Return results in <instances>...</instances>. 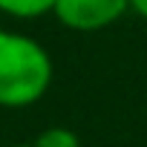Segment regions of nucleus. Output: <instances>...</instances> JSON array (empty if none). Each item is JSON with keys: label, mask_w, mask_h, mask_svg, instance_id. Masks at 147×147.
<instances>
[{"label": "nucleus", "mask_w": 147, "mask_h": 147, "mask_svg": "<svg viewBox=\"0 0 147 147\" xmlns=\"http://www.w3.org/2000/svg\"><path fill=\"white\" fill-rule=\"evenodd\" d=\"M130 12V0H55L52 18L69 32H101Z\"/></svg>", "instance_id": "obj_2"}, {"label": "nucleus", "mask_w": 147, "mask_h": 147, "mask_svg": "<svg viewBox=\"0 0 147 147\" xmlns=\"http://www.w3.org/2000/svg\"><path fill=\"white\" fill-rule=\"evenodd\" d=\"M130 12H136L141 20H147V0H130Z\"/></svg>", "instance_id": "obj_5"}, {"label": "nucleus", "mask_w": 147, "mask_h": 147, "mask_svg": "<svg viewBox=\"0 0 147 147\" xmlns=\"http://www.w3.org/2000/svg\"><path fill=\"white\" fill-rule=\"evenodd\" d=\"M32 147H81V138H78L75 130H69L63 124H52V127L38 133Z\"/></svg>", "instance_id": "obj_4"}, {"label": "nucleus", "mask_w": 147, "mask_h": 147, "mask_svg": "<svg viewBox=\"0 0 147 147\" xmlns=\"http://www.w3.org/2000/svg\"><path fill=\"white\" fill-rule=\"evenodd\" d=\"M55 75L49 49L32 35L0 26V107L26 110L38 104Z\"/></svg>", "instance_id": "obj_1"}, {"label": "nucleus", "mask_w": 147, "mask_h": 147, "mask_svg": "<svg viewBox=\"0 0 147 147\" xmlns=\"http://www.w3.org/2000/svg\"><path fill=\"white\" fill-rule=\"evenodd\" d=\"M9 147H32V144H9Z\"/></svg>", "instance_id": "obj_6"}, {"label": "nucleus", "mask_w": 147, "mask_h": 147, "mask_svg": "<svg viewBox=\"0 0 147 147\" xmlns=\"http://www.w3.org/2000/svg\"><path fill=\"white\" fill-rule=\"evenodd\" d=\"M55 0H0V15L12 20H38L52 15Z\"/></svg>", "instance_id": "obj_3"}]
</instances>
